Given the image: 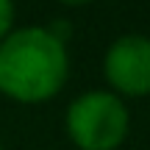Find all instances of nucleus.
<instances>
[{"label": "nucleus", "mask_w": 150, "mask_h": 150, "mask_svg": "<svg viewBox=\"0 0 150 150\" xmlns=\"http://www.w3.org/2000/svg\"><path fill=\"white\" fill-rule=\"evenodd\" d=\"M70 56L50 28H17L0 42V95L14 103H47L64 89Z\"/></svg>", "instance_id": "f257e3e1"}, {"label": "nucleus", "mask_w": 150, "mask_h": 150, "mask_svg": "<svg viewBox=\"0 0 150 150\" xmlns=\"http://www.w3.org/2000/svg\"><path fill=\"white\" fill-rule=\"evenodd\" d=\"M128 108L114 92H83L67 108V134L81 150H117L128 136Z\"/></svg>", "instance_id": "f03ea898"}, {"label": "nucleus", "mask_w": 150, "mask_h": 150, "mask_svg": "<svg viewBox=\"0 0 150 150\" xmlns=\"http://www.w3.org/2000/svg\"><path fill=\"white\" fill-rule=\"evenodd\" d=\"M103 72L117 95H150V39L139 33H128L111 42L103 59Z\"/></svg>", "instance_id": "7ed1b4c3"}, {"label": "nucleus", "mask_w": 150, "mask_h": 150, "mask_svg": "<svg viewBox=\"0 0 150 150\" xmlns=\"http://www.w3.org/2000/svg\"><path fill=\"white\" fill-rule=\"evenodd\" d=\"M14 25V0H0V42L11 33Z\"/></svg>", "instance_id": "20e7f679"}, {"label": "nucleus", "mask_w": 150, "mask_h": 150, "mask_svg": "<svg viewBox=\"0 0 150 150\" xmlns=\"http://www.w3.org/2000/svg\"><path fill=\"white\" fill-rule=\"evenodd\" d=\"M59 3H67V6H86V3H92V0H59Z\"/></svg>", "instance_id": "39448f33"}, {"label": "nucleus", "mask_w": 150, "mask_h": 150, "mask_svg": "<svg viewBox=\"0 0 150 150\" xmlns=\"http://www.w3.org/2000/svg\"><path fill=\"white\" fill-rule=\"evenodd\" d=\"M0 150H3V147H0Z\"/></svg>", "instance_id": "423d86ee"}]
</instances>
